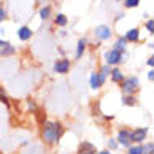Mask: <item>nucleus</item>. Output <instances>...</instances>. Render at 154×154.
<instances>
[{
    "mask_svg": "<svg viewBox=\"0 0 154 154\" xmlns=\"http://www.w3.org/2000/svg\"><path fill=\"white\" fill-rule=\"evenodd\" d=\"M42 136L49 144H54L62 136V126L59 122H45L42 129Z\"/></svg>",
    "mask_w": 154,
    "mask_h": 154,
    "instance_id": "nucleus-1",
    "label": "nucleus"
},
{
    "mask_svg": "<svg viewBox=\"0 0 154 154\" xmlns=\"http://www.w3.org/2000/svg\"><path fill=\"white\" fill-rule=\"evenodd\" d=\"M137 87H139V79H137V77H129V79H124V81H122V91L126 94L136 92Z\"/></svg>",
    "mask_w": 154,
    "mask_h": 154,
    "instance_id": "nucleus-2",
    "label": "nucleus"
},
{
    "mask_svg": "<svg viewBox=\"0 0 154 154\" xmlns=\"http://www.w3.org/2000/svg\"><path fill=\"white\" fill-rule=\"evenodd\" d=\"M69 69H70V62L67 60V59H60V60H57L54 64V70H55V72H59V74L69 72Z\"/></svg>",
    "mask_w": 154,
    "mask_h": 154,
    "instance_id": "nucleus-3",
    "label": "nucleus"
},
{
    "mask_svg": "<svg viewBox=\"0 0 154 154\" xmlns=\"http://www.w3.org/2000/svg\"><path fill=\"white\" fill-rule=\"evenodd\" d=\"M106 62H107V66H114V64L121 62V52H117L116 49L109 50L106 54Z\"/></svg>",
    "mask_w": 154,
    "mask_h": 154,
    "instance_id": "nucleus-4",
    "label": "nucleus"
},
{
    "mask_svg": "<svg viewBox=\"0 0 154 154\" xmlns=\"http://www.w3.org/2000/svg\"><path fill=\"white\" fill-rule=\"evenodd\" d=\"M117 139H119V143L122 144V146H129V144L132 143L131 132L126 131V129H121V131H119V136H117Z\"/></svg>",
    "mask_w": 154,
    "mask_h": 154,
    "instance_id": "nucleus-5",
    "label": "nucleus"
},
{
    "mask_svg": "<svg viewBox=\"0 0 154 154\" xmlns=\"http://www.w3.org/2000/svg\"><path fill=\"white\" fill-rule=\"evenodd\" d=\"M96 35L100 40H107L111 37V29L107 25H99V27H96Z\"/></svg>",
    "mask_w": 154,
    "mask_h": 154,
    "instance_id": "nucleus-6",
    "label": "nucleus"
},
{
    "mask_svg": "<svg viewBox=\"0 0 154 154\" xmlns=\"http://www.w3.org/2000/svg\"><path fill=\"white\" fill-rule=\"evenodd\" d=\"M131 136H132V141H136V143H143L144 139H146V136H147V129L146 127L136 129L134 132H131Z\"/></svg>",
    "mask_w": 154,
    "mask_h": 154,
    "instance_id": "nucleus-7",
    "label": "nucleus"
},
{
    "mask_svg": "<svg viewBox=\"0 0 154 154\" xmlns=\"http://www.w3.org/2000/svg\"><path fill=\"white\" fill-rule=\"evenodd\" d=\"M96 146L91 143H82L81 147H79V154H96Z\"/></svg>",
    "mask_w": 154,
    "mask_h": 154,
    "instance_id": "nucleus-8",
    "label": "nucleus"
},
{
    "mask_svg": "<svg viewBox=\"0 0 154 154\" xmlns=\"http://www.w3.org/2000/svg\"><path fill=\"white\" fill-rule=\"evenodd\" d=\"M100 85H102V81H100L99 74L94 72L92 75H91V87H92V89H99Z\"/></svg>",
    "mask_w": 154,
    "mask_h": 154,
    "instance_id": "nucleus-9",
    "label": "nucleus"
},
{
    "mask_svg": "<svg viewBox=\"0 0 154 154\" xmlns=\"http://www.w3.org/2000/svg\"><path fill=\"white\" fill-rule=\"evenodd\" d=\"M30 37H32V30L29 27H22L19 30V38L20 40H29Z\"/></svg>",
    "mask_w": 154,
    "mask_h": 154,
    "instance_id": "nucleus-10",
    "label": "nucleus"
},
{
    "mask_svg": "<svg viewBox=\"0 0 154 154\" xmlns=\"http://www.w3.org/2000/svg\"><path fill=\"white\" fill-rule=\"evenodd\" d=\"M137 38H139V30H137V29H131V30H127V34H126V40L136 42Z\"/></svg>",
    "mask_w": 154,
    "mask_h": 154,
    "instance_id": "nucleus-11",
    "label": "nucleus"
},
{
    "mask_svg": "<svg viewBox=\"0 0 154 154\" xmlns=\"http://www.w3.org/2000/svg\"><path fill=\"white\" fill-rule=\"evenodd\" d=\"M111 74H112V81H114V82H122L124 81V75H122V72H121L119 69L111 70Z\"/></svg>",
    "mask_w": 154,
    "mask_h": 154,
    "instance_id": "nucleus-12",
    "label": "nucleus"
},
{
    "mask_svg": "<svg viewBox=\"0 0 154 154\" xmlns=\"http://www.w3.org/2000/svg\"><path fill=\"white\" fill-rule=\"evenodd\" d=\"M85 50V40L84 38H81V40H79V44H77V59H81V55H82V52H84Z\"/></svg>",
    "mask_w": 154,
    "mask_h": 154,
    "instance_id": "nucleus-13",
    "label": "nucleus"
},
{
    "mask_svg": "<svg viewBox=\"0 0 154 154\" xmlns=\"http://www.w3.org/2000/svg\"><path fill=\"white\" fill-rule=\"evenodd\" d=\"M124 49H126V38H119V40L116 42V50H117V52L122 50L124 52Z\"/></svg>",
    "mask_w": 154,
    "mask_h": 154,
    "instance_id": "nucleus-14",
    "label": "nucleus"
},
{
    "mask_svg": "<svg viewBox=\"0 0 154 154\" xmlns=\"http://www.w3.org/2000/svg\"><path fill=\"white\" fill-rule=\"evenodd\" d=\"M14 52H15V49L8 44V45H5L4 49H2V52H0V54H2V55H10V54H14Z\"/></svg>",
    "mask_w": 154,
    "mask_h": 154,
    "instance_id": "nucleus-15",
    "label": "nucleus"
},
{
    "mask_svg": "<svg viewBox=\"0 0 154 154\" xmlns=\"http://www.w3.org/2000/svg\"><path fill=\"white\" fill-rule=\"evenodd\" d=\"M49 15H50V7H44V8H40V19H42V20L49 19Z\"/></svg>",
    "mask_w": 154,
    "mask_h": 154,
    "instance_id": "nucleus-16",
    "label": "nucleus"
},
{
    "mask_svg": "<svg viewBox=\"0 0 154 154\" xmlns=\"http://www.w3.org/2000/svg\"><path fill=\"white\" fill-rule=\"evenodd\" d=\"M55 23H57V25H66V23H67V17L66 15H57V17H55Z\"/></svg>",
    "mask_w": 154,
    "mask_h": 154,
    "instance_id": "nucleus-17",
    "label": "nucleus"
},
{
    "mask_svg": "<svg viewBox=\"0 0 154 154\" xmlns=\"http://www.w3.org/2000/svg\"><path fill=\"white\" fill-rule=\"evenodd\" d=\"M129 154H144V152H143V146L131 147V149H129Z\"/></svg>",
    "mask_w": 154,
    "mask_h": 154,
    "instance_id": "nucleus-18",
    "label": "nucleus"
},
{
    "mask_svg": "<svg viewBox=\"0 0 154 154\" xmlns=\"http://www.w3.org/2000/svg\"><path fill=\"white\" fill-rule=\"evenodd\" d=\"M152 149H154L152 143H149L147 146H144V147H143V152H144V154H152Z\"/></svg>",
    "mask_w": 154,
    "mask_h": 154,
    "instance_id": "nucleus-19",
    "label": "nucleus"
},
{
    "mask_svg": "<svg viewBox=\"0 0 154 154\" xmlns=\"http://www.w3.org/2000/svg\"><path fill=\"white\" fill-rule=\"evenodd\" d=\"M124 5L131 8V7H137V5H139V2H137V0H127V2H124Z\"/></svg>",
    "mask_w": 154,
    "mask_h": 154,
    "instance_id": "nucleus-20",
    "label": "nucleus"
},
{
    "mask_svg": "<svg viewBox=\"0 0 154 154\" xmlns=\"http://www.w3.org/2000/svg\"><path fill=\"white\" fill-rule=\"evenodd\" d=\"M124 102H126L127 106H134V104H136V99L129 96V97H124Z\"/></svg>",
    "mask_w": 154,
    "mask_h": 154,
    "instance_id": "nucleus-21",
    "label": "nucleus"
},
{
    "mask_svg": "<svg viewBox=\"0 0 154 154\" xmlns=\"http://www.w3.org/2000/svg\"><path fill=\"white\" fill-rule=\"evenodd\" d=\"M146 29H147L149 32H152V30H154V22H152V19H149V20L146 22Z\"/></svg>",
    "mask_w": 154,
    "mask_h": 154,
    "instance_id": "nucleus-22",
    "label": "nucleus"
},
{
    "mask_svg": "<svg viewBox=\"0 0 154 154\" xmlns=\"http://www.w3.org/2000/svg\"><path fill=\"white\" fill-rule=\"evenodd\" d=\"M109 72H111V69H109V66H104L102 69H100V74H102V75H107Z\"/></svg>",
    "mask_w": 154,
    "mask_h": 154,
    "instance_id": "nucleus-23",
    "label": "nucleus"
},
{
    "mask_svg": "<svg viewBox=\"0 0 154 154\" xmlns=\"http://www.w3.org/2000/svg\"><path fill=\"white\" fill-rule=\"evenodd\" d=\"M2 20H5V10L0 7V22H2Z\"/></svg>",
    "mask_w": 154,
    "mask_h": 154,
    "instance_id": "nucleus-24",
    "label": "nucleus"
},
{
    "mask_svg": "<svg viewBox=\"0 0 154 154\" xmlns=\"http://www.w3.org/2000/svg\"><path fill=\"white\" fill-rule=\"evenodd\" d=\"M147 77H149V81H152V77H154V72H152V70H149V72H147Z\"/></svg>",
    "mask_w": 154,
    "mask_h": 154,
    "instance_id": "nucleus-25",
    "label": "nucleus"
},
{
    "mask_svg": "<svg viewBox=\"0 0 154 154\" xmlns=\"http://www.w3.org/2000/svg\"><path fill=\"white\" fill-rule=\"evenodd\" d=\"M5 45H8V42H5V40H0V47H2V49H4Z\"/></svg>",
    "mask_w": 154,
    "mask_h": 154,
    "instance_id": "nucleus-26",
    "label": "nucleus"
},
{
    "mask_svg": "<svg viewBox=\"0 0 154 154\" xmlns=\"http://www.w3.org/2000/svg\"><path fill=\"white\" fill-rule=\"evenodd\" d=\"M152 59H154V57H149V59H147V66H152V64H154Z\"/></svg>",
    "mask_w": 154,
    "mask_h": 154,
    "instance_id": "nucleus-27",
    "label": "nucleus"
},
{
    "mask_svg": "<svg viewBox=\"0 0 154 154\" xmlns=\"http://www.w3.org/2000/svg\"><path fill=\"white\" fill-rule=\"evenodd\" d=\"M109 146H111V147H116L117 144H116V141H109Z\"/></svg>",
    "mask_w": 154,
    "mask_h": 154,
    "instance_id": "nucleus-28",
    "label": "nucleus"
},
{
    "mask_svg": "<svg viewBox=\"0 0 154 154\" xmlns=\"http://www.w3.org/2000/svg\"><path fill=\"white\" fill-rule=\"evenodd\" d=\"M97 154H111L109 151H102V152H97Z\"/></svg>",
    "mask_w": 154,
    "mask_h": 154,
    "instance_id": "nucleus-29",
    "label": "nucleus"
},
{
    "mask_svg": "<svg viewBox=\"0 0 154 154\" xmlns=\"http://www.w3.org/2000/svg\"><path fill=\"white\" fill-rule=\"evenodd\" d=\"M0 96H4V89H2V85H0Z\"/></svg>",
    "mask_w": 154,
    "mask_h": 154,
    "instance_id": "nucleus-30",
    "label": "nucleus"
}]
</instances>
